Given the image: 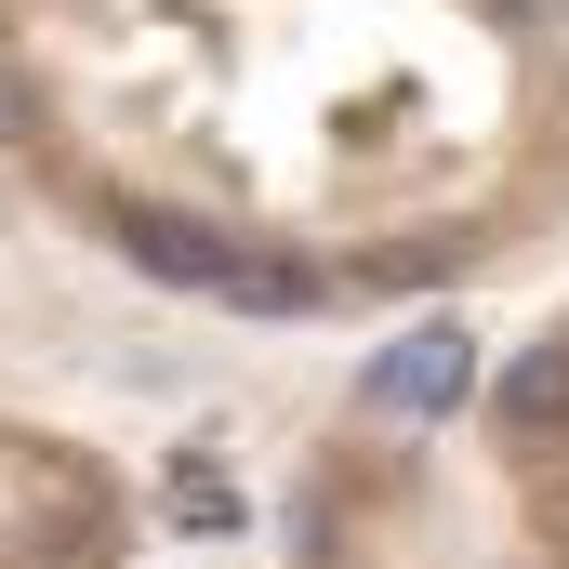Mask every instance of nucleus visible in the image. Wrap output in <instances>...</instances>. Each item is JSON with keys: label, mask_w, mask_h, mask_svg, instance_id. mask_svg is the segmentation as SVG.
Masks as SVG:
<instances>
[{"label": "nucleus", "mask_w": 569, "mask_h": 569, "mask_svg": "<svg viewBox=\"0 0 569 569\" xmlns=\"http://www.w3.org/2000/svg\"><path fill=\"white\" fill-rule=\"evenodd\" d=\"M0 159L212 318H358L569 212V0H0Z\"/></svg>", "instance_id": "nucleus-1"}, {"label": "nucleus", "mask_w": 569, "mask_h": 569, "mask_svg": "<svg viewBox=\"0 0 569 569\" xmlns=\"http://www.w3.org/2000/svg\"><path fill=\"white\" fill-rule=\"evenodd\" d=\"M477 463L503 503V569H569V305L477 385Z\"/></svg>", "instance_id": "nucleus-2"}]
</instances>
